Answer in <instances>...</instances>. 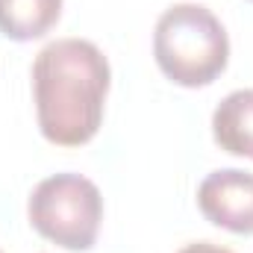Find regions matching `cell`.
Segmentation results:
<instances>
[{"label": "cell", "mask_w": 253, "mask_h": 253, "mask_svg": "<svg viewBox=\"0 0 253 253\" xmlns=\"http://www.w3.org/2000/svg\"><path fill=\"white\" fill-rule=\"evenodd\" d=\"M251 3H253V0H251Z\"/></svg>", "instance_id": "8"}, {"label": "cell", "mask_w": 253, "mask_h": 253, "mask_svg": "<svg viewBox=\"0 0 253 253\" xmlns=\"http://www.w3.org/2000/svg\"><path fill=\"white\" fill-rule=\"evenodd\" d=\"M0 253H3V251H0Z\"/></svg>", "instance_id": "9"}, {"label": "cell", "mask_w": 253, "mask_h": 253, "mask_svg": "<svg viewBox=\"0 0 253 253\" xmlns=\"http://www.w3.org/2000/svg\"><path fill=\"white\" fill-rule=\"evenodd\" d=\"M62 18V0H0V33L12 42L47 36Z\"/></svg>", "instance_id": "6"}, {"label": "cell", "mask_w": 253, "mask_h": 253, "mask_svg": "<svg viewBox=\"0 0 253 253\" xmlns=\"http://www.w3.org/2000/svg\"><path fill=\"white\" fill-rule=\"evenodd\" d=\"M112 71L103 50L85 39H56L33 62L39 129L50 144H88L103 124Z\"/></svg>", "instance_id": "1"}, {"label": "cell", "mask_w": 253, "mask_h": 253, "mask_svg": "<svg viewBox=\"0 0 253 253\" xmlns=\"http://www.w3.org/2000/svg\"><path fill=\"white\" fill-rule=\"evenodd\" d=\"M27 215L42 239L74 253L91 251L103 221V197L83 174H53L33 189Z\"/></svg>", "instance_id": "3"}, {"label": "cell", "mask_w": 253, "mask_h": 253, "mask_svg": "<svg viewBox=\"0 0 253 253\" xmlns=\"http://www.w3.org/2000/svg\"><path fill=\"white\" fill-rule=\"evenodd\" d=\"M153 59L174 85H212L230 62L227 30L212 9L200 3H174L156 21Z\"/></svg>", "instance_id": "2"}, {"label": "cell", "mask_w": 253, "mask_h": 253, "mask_svg": "<svg viewBox=\"0 0 253 253\" xmlns=\"http://www.w3.org/2000/svg\"><path fill=\"white\" fill-rule=\"evenodd\" d=\"M215 144L233 156L253 159V88L230 91L212 115Z\"/></svg>", "instance_id": "5"}, {"label": "cell", "mask_w": 253, "mask_h": 253, "mask_svg": "<svg viewBox=\"0 0 253 253\" xmlns=\"http://www.w3.org/2000/svg\"><path fill=\"white\" fill-rule=\"evenodd\" d=\"M180 253H233V251H227L221 245H212V242H191Z\"/></svg>", "instance_id": "7"}, {"label": "cell", "mask_w": 253, "mask_h": 253, "mask_svg": "<svg viewBox=\"0 0 253 253\" xmlns=\"http://www.w3.org/2000/svg\"><path fill=\"white\" fill-rule=\"evenodd\" d=\"M197 206L203 218L221 230L251 236L253 233V174L239 168L212 171L197 186Z\"/></svg>", "instance_id": "4"}]
</instances>
